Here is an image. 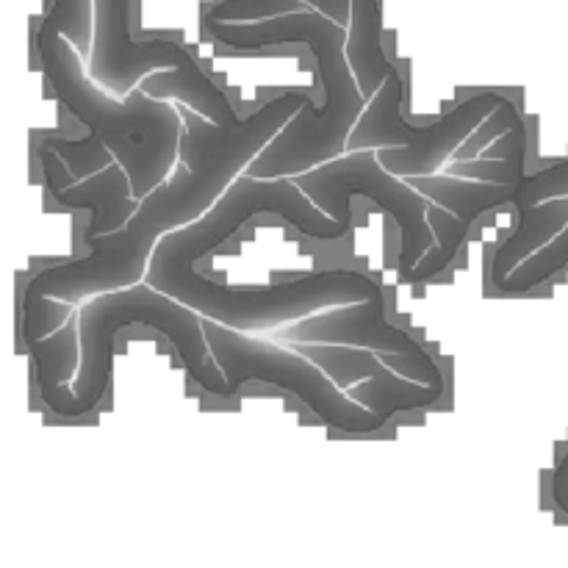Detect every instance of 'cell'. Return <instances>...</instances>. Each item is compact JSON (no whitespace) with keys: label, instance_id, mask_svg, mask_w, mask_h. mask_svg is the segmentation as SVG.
<instances>
[{"label":"cell","instance_id":"obj_1","mask_svg":"<svg viewBox=\"0 0 568 568\" xmlns=\"http://www.w3.org/2000/svg\"><path fill=\"white\" fill-rule=\"evenodd\" d=\"M205 31L233 50H266L281 44H305L316 61L325 100L303 105L283 131L250 161V178H294L325 161L347 155L353 128L369 100L361 92L347 59V26L320 9L294 11L255 22L205 20Z\"/></svg>","mask_w":568,"mask_h":568},{"label":"cell","instance_id":"obj_2","mask_svg":"<svg viewBox=\"0 0 568 568\" xmlns=\"http://www.w3.org/2000/svg\"><path fill=\"white\" fill-rule=\"evenodd\" d=\"M144 325L172 344L183 369L203 392L227 397V377L209 347L203 316L148 281L116 292L94 294L78 308L81 364L72 383H37L44 405L59 416L92 414L109 392L114 344L122 331Z\"/></svg>","mask_w":568,"mask_h":568},{"label":"cell","instance_id":"obj_3","mask_svg":"<svg viewBox=\"0 0 568 568\" xmlns=\"http://www.w3.org/2000/svg\"><path fill=\"white\" fill-rule=\"evenodd\" d=\"M37 55L59 103L89 133L103 139L131 175L139 200L170 178L186 131L181 109L170 98H153L142 87L128 98L105 92L87 75L81 53L44 20L37 31Z\"/></svg>","mask_w":568,"mask_h":568},{"label":"cell","instance_id":"obj_4","mask_svg":"<svg viewBox=\"0 0 568 568\" xmlns=\"http://www.w3.org/2000/svg\"><path fill=\"white\" fill-rule=\"evenodd\" d=\"M144 281L186 303L200 316L244 333L270 331L283 322H297L336 305L364 303L383 292L375 277L355 270H325L272 286H231L197 275V264L159 250L150 255Z\"/></svg>","mask_w":568,"mask_h":568},{"label":"cell","instance_id":"obj_5","mask_svg":"<svg viewBox=\"0 0 568 568\" xmlns=\"http://www.w3.org/2000/svg\"><path fill=\"white\" fill-rule=\"evenodd\" d=\"M203 327L211 353L227 377V397H233L244 383H266L308 405L311 414L333 430L372 436L388 425L386 416L355 403L316 361L297 353L292 344L277 347L275 342L255 338L209 316H203Z\"/></svg>","mask_w":568,"mask_h":568},{"label":"cell","instance_id":"obj_6","mask_svg":"<svg viewBox=\"0 0 568 568\" xmlns=\"http://www.w3.org/2000/svg\"><path fill=\"white\" fill-rule=\"evenodd\" d=\"M403 75L394 67L349 133L347 153L377 148V159L388 172L397 178H419L436 175L438 166L453 159L455 150L477 131V125L499 109L505 94H475L430 125H410L403 116Z\"/></svg>","mask_w":568,"mask_h":568},{"label":"cell","instance_id":"obj_7","mask_svg":"<svg viewBox=\"0 0 568 568\" xmlns=\"http://www.w3.org/2000/svg\"><path fill=\"white\" fill-rule=\"evenodd\" d=\"M325 214L353 227V197L372 200L399 227V272L414 270L422 255L436 244L430 225V200L405 178L388 172L377 159V148L355 150L342 159L325 161L292 178Z\"/></svg>","mask_w":568,"mask_h":568},{"label":"cell","instance_id":"obj_8","mask_svg":"<svg viewBox=\"0 0 568 568\" xmlns=\"http://www.w3.org/2000/svg\"><path fill=\"white\" fill-rule=\"evenodd\" d=\"M89 75L116 98H128L150 72L203 67L172 39H133L131 0H94V42Z\"/></svg>","mask_w":568,"mask_h":568},{"label":"cell","instance_id":"obj_9","mask_svg":"<svg viewBox=\"0 0 568 568\" xmlns=\"http://www.w3.org/2000/svg\"><path fill=\"white\" fill-rule=\"evenodd\" d=\"M288 342H331V344H355V347H369L375 353L403 355L414 361L433 377H444L433 355L422 347L416 338L399 331L397 325L386 320V294H375L364 303L336 305V308L316 311V314L303 316L297 325H288L281 331Z\"/></svg>","mask_w":568,"mask_h":568},{"label":"cell","instance_id":"obj_10","mask_svg":"<svg viewBox=\"0 0 568 568\" xmlns=\"http://www.w3.org/2000/svg\"><path fill=\"white\" fill-rule=\"evenodd\" d=\"M39 155H42L44 183H48V192L53 194L55 203L67 205V209L89 211L87 242L125 227L133 211L139 209L131 175H128L120 161H114V164L105 166L98 175L87 178V181H78L55 150L42 148Z\"/></svg>","mask_w":568,"mask_h":568},{"label":"cell","instance_id":"obj_11","mask_svg":"<svg viewBox=\"0 0 568 568\" xmlns=\"http://www.w3.org/2000/svg\"><path fill=\"white\" fill-rule=\"evenodd\" d=\"M516 211H519V225H516L514 236L499 244L491 258V283L497 288L508 281V275L521 261L547 247L568 225V197H555Z\"/></svg>","mask_w":568,"mask_h":568},{"label":"cell","instance_id":"obj_12","mask_svg":"<svg viewBox=\"0 0 568 568\" xmlns=\"http://www.w3.org/2000/svg\"><path fill=\"white\" fill-rule=\"evenodd\" d=\"M347 59L366 100L381 92L388 72L397 67L383 48V14L377 0H353V14L347 26Z\"/></svg>","mask_w":568,"mask_h":568},{"label":"cell","instance_id":"obj_13","mask_svg":"<svg viewBox=\"0 0 568 568\" xmlns=\"http://www.w3.org/2000/svg\"><path fill=\"white\" fill-rule=\"evenodd\" d=\"M414 189H419L430 203L444 205L460 216L464 222H475L477 216L486 211L499 209L516 200L519 183H491V181H471V178L460 175H419V178H405Z\"/></svg>","mask_w":568,"mask_h":568},{"label":"cell","instance_id":"obj_14","mask_svg":"<svg viewBox=\"0 0 568 568\" xmlns=\"http://www.w3.org/2000/svg\"><path fill=\"white\" fill-rule=\"evenodd\" d=\"M292 347L316 361L344 392L358 386V383L372 381V377H392L397 372L381 358V353L369 347L331 342H292Z\"/></svg>","mask_w":568,"mask_h":568},{"label":"cell","instance_id":"obj_15","mask_svg":"<svg viewBox=\"0 0 568 568\" xmlns=\"http://www.w3.org/2000/svg\"><path fill=\"white\" fill-rule=\"evenodd\" d=\"M31 353V366L37 383H72L81 364V333H78V314L67 320L59 331L44 338L26 342Z\"/></svg>","mask_w":568,"mask_h":568},{"label":"cell","instance_id":"obj_16","mask_svg":"<svg viewBox=\"0 0 568 568\" xmlns=\"http://www.w3.org/2000/svg\"><path fill=\"white\" fill-rule=\"evenodd\" d=\"M320 9L322 14L333 17L342 26H349L353 0H222L205 14V20L216 22H255L270 17L294 14V11Z\"/></svg>","mask_w":568,"mask_h":568},{"label":"cell","instance_id":"obj_17","mask_svg":"<svg viewBox=\"0 0 568 568\" xmlns=\"http://www.w3.org/2000/svg\"><path fill=\"white\" fill-rule=\"evenodd\" d=\"M566 266H568V225L547 244V247H541L538 253H532L530 258L521 261L499 288L510 294L532 292L536 286L547 283L549 277L558 275L560 270H566Z\"/></svg>","mask_w":568,"mask_h":568},{"label":"cell","instance_id":"obj_18","mask_svg":"<svg viewBox=\"0 0 568 568\" xmlns=\"http://www.w3.org/2000/svg\"><path fill=\"white\" fill-rule=\"evenodd\" d=\"M44 22L53 26L89 64L94 42V0H53Z\"/></svg>","mask_w":568,"mask_h":568},{"label":"cell","instance_id":"obj_19","mask_svg":"<svg viewBox=\"0 0 568 568\" xmlns=\"http://www.w3.org/2000/svg\"><path fill=\"white\" fill-rule=\"evenodd\" d=\"M42 148L55 150L78 181H87V178L98 175V172H103L105 166H111L116 161L114 153L103 144V139L94 136V133H89V136L83 139H44Z\"/></svg>","mask_w":568,"mask_h":568},{"label":"cell","instance_id":"obj_20","mask_svg":"<svg viewBox=\"0 0 568 568\" xmlns=\"http://www.w3.org/2000/svg\"><path fill=\"white\" fill-rule=\"evenodd\" d=\"M519 122H525V120H521V114H519V109H516L514 100L503 98V103H499V109L494 111V114H488L486 120H483L480 125H477V131L471 133V136L466 139V142L460 144L458 150H455L453 159H449V161L477 159V155H480L483 150L488 148V144L497 142V139L503 136V133H508L510 128L519 125Z\"/></svg>","mask_w":568,"mask_h":568},{"label":"cell","instance_id":"obj_21","mask_svg":"<svg viewBox=\"0 0 568 568\" xmlns=\"http://www.w3.org/2000/svg\"><path fill=\"white\" fill-rule=\"evenodd\" d=\"M447 175L471 178V181H491V183H521L527 175V161L521 159H466L449 161Z\"/></svg>","mask_w":568,"mask_h":568},{"label":"cell","instance_id":"obj_22","mask_svg":"<svg viewBox=\"0 0 568 568\" xmlns=\"http://www.w3.org/2000/svg\"><path fill=\"white\" fill-rule=\"evenodd\" d=\"M555 197H568V161L525 175V181L519 183V192H516L514 205L516 209H525V205L547 203V200Z\"/></svg>","mask_w":568,"mask_h":568},{"label":"cell","instance_id":"obj_23","mask_svg":"<svg viewBox=\"0 0 568 568\" xmlns=\"http://www.w3.org/2000/svg\"><path fill=\"white\" fill-rule=\"evenodd\" d=\"M552 499H555V505H564L568 499V449H566L564 458H560V464L555 466Z\"/></svg>","mask_w":568,"mask_h":568},{"label":"cell","instance_id":"obj_24","mask_svg":"<svg viewBox=\"0 0 568 568\" xmlns=\"http://www.w3.org/2000/svg\"><path fill=\"white\" fill-rule=\"evenodd\" d=\"M558 508H560V510H564V514L568 516V499H566V503H564V505H558Z\"/></svg>","mask_w":568,"mask_h":568}]
</instances>
